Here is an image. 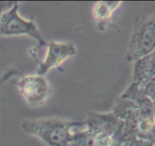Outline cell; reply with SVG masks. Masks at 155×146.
I'll return each instance as SVG.
<instances>
[{
  "instance_id": "6da1fadb",
  "label": "cell",
  "mask_w": 155,
  "mask_h": 146,
  "mask_svg": "<svg viewBox=\"0 0 155 146\" xmlns=\"http://www.w3.org/2000/svg\"><path fill=\"white\" fill-rule=\"evenodd\" d=\"M84 125L58 118L27 120L21 129L27 134L40 139L48 146H71L76 131Z\"/></svg>"
},
{
  "instance_id": "7a4b0ae2",
  "label": "cell",
  "mask_w": 155,
  "mask_h": 146,
  "mask_svg": "<svg viewBox=\"0 0 155 146\" xmlns=\"http://www.w3.org/2000/svg\"><path fill=\"white\" fill-rule=\"evenodd\" d=\"M155 49V13L136 20L127 48L126 60L135 62Z\"/></svg>"
},
{
  "instance_id": "3957f363",
  "label": "cell",
  "mask_w": 155,
  "mask_h": 146,
  "mask_svg": "<svg viewBox=\"0 0 155 146\" xmlns=\"http://www.w3.org/2000/svg\"><path fill=\"white\" fill-rule=\"evenodd\" d=\"M19 2H14L0 16V36H27L35 39L36 48L46 46V40L33 19H26L19 13Z\"/></svg>"
},
{
  "instance_id": "277c9868",
  "label": "cell",
  "mask_w": 155,
  "mask_h": 146,
  "mask_svg": "<svg viewBox=\"0 0 155 146\" xmlns=\"http://www.w3.org/2000/svg\"><path fill=\"white\" fill-rule=\"evenodd\" d=\"M17 87L28 105L36 108L48 100L51 89L48 80L39 74H27L18 80Z\"/></svg>"
},
{
  "instance_id": "5b68a950",
  "label": "cell",
  "mask_w": 155,
  "mask_h": 146,
  "mask_svg": "<svg viewBox=\"0 0 155 146\" xmlns=\"http://www.w3.org/2000/svg\"><path fill=\"white\" fill-rule=\"evenodd\" d=\"M45 47L47 50L43 60L37 62V74L42 76L60 67L67 59L77 53V48L72 42L51 41L48 42Z\"/></svg>"
},
{
  "instance_id": "8992f818",
  "label": "cell",
  "mask_w": 155,
  "mask_h": 146,
  "mask_svg": "<svg viewBox=\"0 0 155 146\" xmlns=\"http://www.w3.org/2000/svg\"><path fill=\"white\" fill-rule=\"evenodd\" d=\"M122 2H97L92 6V14L97 27L103 31L110 22L114 13L120 7Z\"/></svg>"
},
{
  "instance_id": "52a82bcc",
  "label": "cell",
  "mask_w": 155,
  "mask_h": 146,
  "mask_svg": "<svg viewBox=\"0 0 155 146\" xmlns=\"http://www.w3.org/2000/svg\"><path fill=\"white\" fill-rule=\"evenodd\" d=\"M112 114L120 121L136 124L139 116V108L134 101L120 97L114 104Z\"/></svg>"
},
{
  "instance_id": "ba28073f",
  "label": "cell",
  "mask_w": 155,
  "mask_h": 146,
  "mask_svg": "<svg viewBox=\"0 0 155 146\" xmlns=\"http://www.w3.org/2000/svg\"><path fill=\"white\" fill-rule=\"evenodd\" d=\"M133 83H142L155 77V49L145 57L133 62Z\"/></svg>"
},
{
  "instance_id": "9c48e42d",
  "label": "cell",
  "mask_w": 155,
  "mask_h": 146,
  "mask_svg": "<svg viewBox=\"0 0 155 146\" xmlns=\"http://www.w3.org/2000/svg\"><path fill=\"white\" fill-rule=\"evenodd\" d=\"M133 83L136 84L141 92L153 103V105H155V77H151L142 83Z\"/></svg>"
},
{
  "instance_id": "30bf717a",
  "label": "cell",
  "mask_w": 155,
  "mask_h": 146,
  "mask_svg": "<svg viewBox=\"0 0 155 146\" xmlns=\"http://www.w3.org/2000/svg\"><path fill=\"white\" fill-rule=\"evenodd\" d=\"M154 144L152 142H148V141L143 140V139H131V140L126 141V142H122L120 144V146H154Z\"/></svg>"
},
{
  "instance_id": "8fae6325",
  "label": "cell",
  "mask_w": 155,
  "mask_h": 146,
  "mask_svg": "<svg viewBox=\"0 0 155 146\" xmlns=\"http://www.w3.org/2000/svg\"><path fill=\"white\" fill-rule=\"evenodd\" d=\"M13 3L14 2H0V16L2 12L11 7Z\"/></svg>"
},
{
  "instance_id": "7c38bea8",
  "label": "cell",
  "mask_w": 155,
  "mask_h": 146,
  "mask_svg": "<svg viewBox=\"0 0 155 146\" xmlns=\"http://www.w3.org/2000/svg\"><path fill=\"white\" fill-rule=\"evenodd\" d=\"M110 146H120V142H114V143H113Z\"/></svg>"
},
{
  "instance_id": "4fadbf2b",
  "label": "cell",
  "mask_w": 155,
  "mask_h": 146,
  "mask_svg": "<svg viewBox=\"0 0 155 146\" xmlns=\"http://www.w3.org/2000/svg\"><path fill=\"white\" fill-rule=\"evenodd\" d=\"M154 121L155 124V105H154Z\"/></svg>"
}]
</instances>
